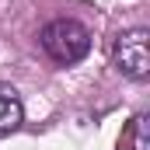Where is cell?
Segmentation results:
<instances>
[{
    "mask_svg": "<svg viewBox=\"0 0 150 150\" xmlns=\"http://www.w3.org/2000/svg\"><path fill=\"white\" fill-rule=\"evenodd\" d=\"M38 45H42V52L52 63L74 67V63H80L91 52V32L80 21H74V18H56V21H49L38 32Z\"/></svg>",
    "mask_w": 150,
    "mask_h": 150,
    "instance_id": "obj_1",
    "label": "cell"
},
{
    "mask_svg": "<svg viewBox=\"0 0 150 150\" xmlns=\"http://www.w3.org/2000/svg\"><path fill=\"white\" fill-rule=\"evenodd\" d=\"M112 63L115 70L129 80H147L150 77V32L143 25L119 32L112 42Z\"/></svg>",
    "mask_w": 150,
    "mask_h": 150,
    "instance_id": "obj_2",
    "label": "cell"
},
{
    "mask_svg": "<svg viewBox=\"0 0 150 150\" xmlns=\"http://www.w3.org/2000/svg\"><path fill=\"white\" fill-rule=\"evenodd\" d=\"M25 122V105H21V94L0 80V136L14 133L18 126Z\"/></svg>",
    "mask_w": 150,
    "mask_h": 150,
    "instance_id": "obj_3",
    "label": "cell"
}]
</instances>
